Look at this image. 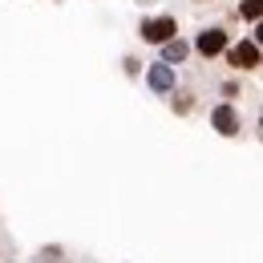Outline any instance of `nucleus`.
<instances>
[{"label":"nucleus","instance_id":"nucleus-3","mask_svg":"<svg viewBox=\"0 0 263 263\" xmlns=\"http://www.w3.org/2000/svg\"><path fill=\"white\" fill-rule=\"evenodd\" d=\"M138 33H142L146 45H166L170 36H178V16H170V12H162V16H146Z\"/></svg>","mask_w":263,"mask_h":263},{"label":"nucleus","instance_id":"nucleus-9","mask_svg":"<svg viewBox=\"0 0 263 263\" xmlns=\"http://www.w3.org/2000/svg\"><path fill=\"white\" fill-rule=\"evenodd\" d=\"M191 4H198V8H202V4H215V0H191Z\"/></svg>","mask_w":263,"mask_h":263},{"label":"nucleus","instance_id":"nucleus-6","mask_svg":"<svg viewBox=\"0 0 263 263\" xmlns=\"http://www.w3.org/2000/svg\"><path fill=\"white\" fill-rule=\"evenodd\" d=\"M162 49V61L166 65H182L186 57H191V41H182V36H170L166 45H158Z\"/></svg>","mask_w":263,"mask_h":263},{"label":"nucleus","instance_id":"nucleus-2","mask_svg":"<svg viewBox=\"0 0 263 263\" xmlns=\"http://www.w3.org/2000/svg\"><path fill=\"white\" fill-rule=\"evenodd\" d=\"M227 45H231V33L223 29V25H211V29H202V33L195 36L191 53L202 57V61H215V57H223V49H227Z\"/></svg>","mask_w":263,"mask_h":263},{"label":"nucleus","instance_id":"nucleus-7","mask_svg":"<svg viewBox=\"0 0 263 263\" xmlns=\"http://www.w3.org/2000/svg\"><path fill=\"white\" fill-rule=\"evenodd\" d=\"M166 98H174V101H170V109H174L178 118H186V114H195V93H191V89H170Z\"/></svg>","mask_w":263,"mask_h":263},{"label":"nucleus","instance_id":"nucleus-5","mask_svg":"<svg viewBox=\"0 0 263 263\" xmlns=\"http://www.w3.org/2000/svg\"><path fill=\"white\" fill-rule=\"evenodd\" d=\"M146 85H150L158 98H166L170 89H178V73H174V65H166V61H154V65L146 69Z\"/></svg>","mask_w":263,"mask_h":263},{"label":"nucleus","instance_id":"nucleus-1","mask_svg":"<svg viewBox=\"0 0 263 263\" xmlns=\"http://www.w3.org/2000/svg\"><path fill=\"white\" fill-rule=\"evenodd\" d=\"M223 57H227V65L235 73H255L259 69V36H243V41L227 45Z\"/></svg>","mask_w":263,"mask_h":263},{"label":"nucleus","instance_id":"nucleus-4","mask_svg":"<svg viewBox=\"0 0 263 263\" xmlns=\"http://www.w3.org/2000/svg\"><path fill=\"white\" fill-rule=\"evenodd\" d=\"M211 130H219L223 138H239L243 134V114L231 105V101H219L211 109Z\"/></svg>","mask_w":263,"mask_h":263},{"label":"nucleus","instance_id":"nucleus-8","mask_svg":"<svg viewBox=\"0 0 263 263\" xmlns=\"http://www.w3.org/2000/svg\"><path fill=\"white\" fill-rule=\"evenodd\" d=\"M235 16H239V21H247V25H259V16H263V0H243V4L235 8Z\"/></svg>","mask_w":263,"mask_h":263}]
</instances>
